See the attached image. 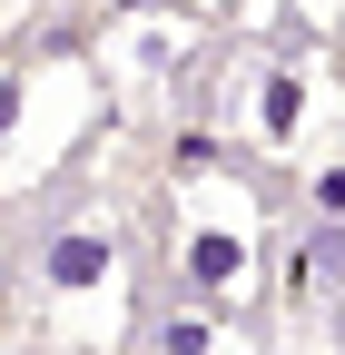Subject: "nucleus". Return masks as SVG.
<instances>
[{"label":"nucleus","instance_id":"1","mask_svg":"<svg viewBox=\"0 0 345 355\" xmlns=\"http://www.w3.org/2000/svg\"><path fill=\"white\" fill-rule=\"evenodd\" d=\"M168 247H178V296L197 306H227L247 316L267 296V266H276V237H267V207H256L247 168L207 139H178V178H168Z\"/></svg>","mask_w":345,"mask_h":355},{"label":"nucleus","instance_id":"2","mask_svg":"<svg viewBox=\"0 0 345 355\" xmlns=\"http://www.w3.org/2000/svg\"><path fill=\"white\" fill-rule=\"evenodd\" d=\"M197 50H207V20L188 0H118L109 30H99V69L118 89V109H158L197 69Z\"/></svg>","mask_w":345,"mask_h":355},{"label":"nucleus","instance_id":"3","mask_svg":"<svg viewBox=\"0 0 345 355\" xmlns=\"http://www.w3.org/2000/svg\"><path fill=\"white\" fill-rule=\"evenodd\" d=\"M118 277H128V247H118L109 217H60L50 247H39V286L60 306H99V296L118 306Z\"/></svg>","mask_w":345,"mask_h":355},{"label":"nucleus","instance_id":"4","mask_svg":"<svg viewBox=\"0 0 345 355\" xmlns=\"http://www.w3.org/2000/svg\"><path fill=\"white\" fill-rule=\"evenodd\" d=\"M247 139L286 158V148H306V50H267L247 79Z\"/></svg>","mask_w":345,"mask_h":355},{"label":"nucleus","instance_id":"5","mask_svg":"<svg viewBox=\"0 0 345 355\" xmlns=\"http://www.w3.org/2000/svg\"><path fill=\"white\" fill-rule=\"evenodd\" d=\"M158 355H256V345H247V316L197 306V296H168V316H158Z\"/></svg>","mask_w":345,"mask_h":355}]
</instances>
